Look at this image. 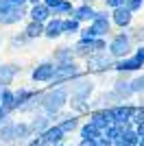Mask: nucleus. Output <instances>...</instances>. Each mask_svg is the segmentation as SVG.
Returning <instances> with one entry per match:
<instances>
[{"label": "nucleus", "mask_w": 144, "mask_h": 146, "mask_svg": "<svg viewBox=\"0 0 144 146\" xmlns=\"http://www.w3.org/2000/svg\"><path fill=\"white\" fill-rule=\"evenodd\" d=\"M63 37V18H50L44 24V39H48V42H57V39H61Z\"/></svg>", "instance_id": "obj_12"}, {"label": "nucleus", "mask_w": 144, "mask_h": 146, "mask_svg": "<svg viewBox=\"0 0 144 146\" xmlns=\"http://www.w3.org/2000/svg\"><path fill=\"white\" fill-rule=\"evenodd\" d=\"M142 68H144V66L135 59V57L129 55V57H125V59H116L114 72H116V74H133V72H140Z\"/></svg>", "instance_id": "obj_15"}, {"label": "nucleus", "mask_w": 144, "mask_h": 146, "mask_svg": "<svg viewBox=\"0 0 144 146\" xmlns=\"http://www.w3.org/2000/svg\"><path fill=\"white\" fill-rule=\"evenodd\" d=\"M0 48H2V35H0Z\"/></svg>", "instance_id": "obj_42"}, {"label": "nucleus", "mask_w": 144, "mask_h": 146, "mask_svg": "<svg viewBox=\"0 0 144 146\" xmlns=\"http://www.w3.org/2000/svg\"><path fill=\"white\" fill-rule=\"evenodd\" d=\"M13 7H29V0H11Z\"/></svg>", "instance_id": "obj_38"}, {"label": "nucleus", "mask_w": 144, "mask_h": 146, "mask_svg": "<svg viewBox=\"0 0 144 146\" xmlns=\"http://www.w3.org/2000/svg\"><path fill=\"white\" fill-rule=\"evenodd\" d=\"M133 50H135V44H133L131 35H129L127 31H120V33L109 37L107 52L114 57V59H125V57L133 55Z\"/></svg>", "instance_id": "obj_3"}, {"label": "nucleus", "mask_w": 144, "mask_h": 146, "mask_svg": "<svg viewBox=\"0 0 144 146\" xmlns=\"http://www.w3.org/2000/svg\"><path fill=\"white\" fill-rule=\"evenodd\" d=\"M7 118H9V111H7L5 107H2V105H0V124H2V122H5Z\"/></svg>", "instance_id": "obj_37"}, {"label": "nucleus", "mask_w": 144, "mask_h": 146, "mask_svg": "<svg viewBox=\"0 0 144 146\" xmlns=\"http://www.w3.org/2000/svg\"><path fill=\"white\" fill-rule=\"evenodd\" d=\"M39 2H44V0H29V7L31 5H39Z\"/></svg>", "instance_id": "obj_41"}, {"label": "nucleus", "mask_w": 144, "mask_h": 146, "mask_svg": "<svg viewBox=\"0 0 144 146\" xmlns=\"http://www.w3.org/2000/svg\"><path fill=\"white\" fill-rule=\"evenodd\" d=\"M0 142H2V144L15 142V122H13L11 118H7V120L0 124Z\"/></svg>", "instance_id": "obj_23"}, {"label": "nucleus", "mask_w": 144, "mask_h": 146, "mask_svg": "<svg viewBox=\"0 0 144 146\" xmlns=\"http://www.w3.org/2000/svg\"><path fill=\"white\" fill-rule=\"evenodd\" d=\"M0 92H2V85H0Z\"/></svg>", "instance_id": "obj_44"}, {"label": "nucleus", "mask_w": 144, "mask_h": 146, "mask_svg": "<svg viewBox=\"0 0 144 146\" xmlns=\"http://www.w3.org/2000/svg\"><path fill=\"white\" fill-rule=\"evenodd\" d=\"M125 7L129 9V11L138 13V11H142V9H144V0H127Z\"/></svg>", "instance_id": "obj_32"}, {"label": "nucleus", "mask_w": 144, "mask_h": 146, "mask_svg": "<svg viewBox=\"0 0 144 146\" xmlns=\"http://www.w3.org/2000/svg\"><path fill=\"white\" fill-rule=\"evenodd\" d=\"M37 105L46 116L55 118L57 113L66 109V105H70V85H59V87H48V90L37 92Z\"/></svg>", "instance_id": "obj_1"}, {"label": "nucleus", "mask_w": 144, "mask_h": 146, "mask_svg": "<svg viewBox=\"0 0 144 146\" xmlns=\"http://www.w3.org/2000/svg\"><path fill=\"white\" fill-rule=\"evenodd\" d=\"M96 9L94 5H90V2H81V5H77L74 7V11H72V18L74 20H79L81 24H90L92 20L96 18Z\"/></svg>", "instance_id": "obj_16"}, {"label": "nucleus", "mask_w": 144, "mask_h": 146, "mask_svg": "<svg viewBox=\"0 0 144 146\" xmlns=\"http://www.w3.org/2000/svg\"><path fill=\"white\" fill-rule=\"evenodd\" d=\"M133 57H135V59H138L140 63L144 66V44H142V46H135V50H133Z\"/></svg>", "instance_id": "obj_35"}, {"label": "nucleus", "mask_w": 144, "mask_h": 146, "mask_svg": "<svg viewBox=\"0 0 144 146\" xmlns=\"http://www.w3.org/2000/svg\"><path fill=\"white\" fill-rule=\"evenodd\" d=\"M144 122V105H135V111H133V118H131V124H140Z\"/></svg>", "instance_id": "obj_31"}, {"label": "nucleus", "mask_w": 144, "mask_h": 146, "mask_svg": "<svg viewBox=\"0 0 144 146\" xmlns=\"http://www.w3.org/2000/svg\"><path fill=\"white\" fill-rule=\"evenodd\" d=\"M37 137H39V144L42 146H57V144H61V142L66 140V133H63V129H61L59 124H50V127H48L42 135H37Z\"/></svg>", "instance_id": "obj_9"}, {"label": "nucleus", "mask_w": 144, "mask_h": 146, "mask_svg": "<svg viewBox=\"0 0 144 146\" xmlns=\"http://www.w3.org/2000/svg\"><path fill=\"white\" fill-rule=\"evenodd\" d=\"M79 135H81V140H92V142H96V140L103 135V131L96 127V124H92V122L87 120V122H83V124L79 127Z\"/></svg>", "instance_id": "obj_21"}, {"label": "nucleus", "mask_w": 144, "mask_h": 146, "mask_svg": "<svg viewBox=\"0 0 144 146\" xmlns=\"http://www.w3.org/2000/svg\"><path fill=\"white\" fill-rule=\"evenodd\" d=\"M94 94V79H90L87 74L79 76L70 83V105L77 103H87Z\"/></svg>", "instance_id": "obj_4"}, {"label": "nucleus", "mask_w": 144, "mask_h": 146, "mask_svg": "<svg viewBox=\"0 0 144 146\" xmlns=\"http://www.w3.org/2000/svg\"><path fill=\"white\" fill-rule=\"evenodd\" d=\"M50 120H53V118H50V116H46L44 111H42V113H37V111H35V113L31 116V129L35 131V135H42L44 131H46V129L50 127V124H53Z\"/></svg>", "instance_id": "obj_19"}, {"label": "nucleus", "mask_w": 144, "mask_h": 146, "mask_svg": "<svg viewBox=\"0 0 144 146\" xmlns=\"http://www.w3.org/2000/svg\"><path fill=\"white\" fill-rule=\"evenodd\" d=\"M74 0H61V5H57L53 9V15L55 18H68V15H72V11H74Z\"/></svg>", "instance_id": "obj_28"}, {"label": "nucleus", "mask_w": 144, "mask_h": 146, "mask_svg": "<svg viewBox=\"0 0 144 146\" xmlns=\"http://www.w3.org/2000/svg\"><path fill=\"white\" fill-rule=\"evenodd\" d=\"M50 59L55 63H66V61H74V48L72 46H57V48L50 52Z\"/></svg>", "instance_id": "obj_20"}, {"label": "nucleus", "mask_w": 144, "mask_h": 146, "mask_svg": "<svg viewBox=\"0 0 144 146\" xmlns=\"http://www.w3.org/2000/svg\"><path fill=\"white\" fill-rule=\"evenodd\" d=\"M0 105H2L9 113L18 109V103H15V90H11V87H2V92H0Z\"/></svg>", "instance_id": "obj_22"}, {"label": "nucleus", "mask_w": 144, "mask_h": 146, "mask_svg": "<svg viewBox=\"0 0 144 146\" xmlns=\"http://www.w3.org/2000/svg\"><path fill=\"white\" fill-rule=\"evenodd\" d=\"M133 111H135V105L131 103H120L111 107V113H114V122L116 124H131Z\"/></svg>", "instance_id": "obj_14"}, {"label": "nucleus", "mask_w": 144, "mask_h": 146, "mask_svg": "<svg viewBox=\"0 0 144 146\" xmlns=\"http://www.w3.org/2000/svg\"><path fill=\"white\" fill-rule=\"evenodd\" d=\"M85 68L79 63L77 59L74 61H66V63H57V70H55L53 81L48 83V87H59V85H70L74 79L83 76Z\"/></svg>", "instance_id": "obj_2"}, {"label": "nucleus", "mask_w": 144, "mask_h": 146, "mask_svg": "<svg viewBox=\"0 0 144 146\" xmlns=\"http://www.w3.org/2000/svg\"><path fill=\"white\" fill-rule=\"evenodd\" d=\"M35 98H37V90H31V87H20V90H15V103H18V107L31 103V100H35Z\"/></svg>", "instance_id": "obj_26"}, {"label": "nucleus", "mask_w": 144, "mask_h": 146, "mask_svg": "<svg viewBox=\"0 0 144 146\" xmlns=\"http://www.w3.org/2000/svg\"><path fill=\"white\" fill-rule=\"evenodd\" d=\"M127 33L131 35V39H133L135 46H142V44H144V24L131 26V29H127Z\"/></svg>", "instance_id": "obj_30"}, {"label": "nucleus", "mask_w": 144, "mask_h": 146, "mask_svg": "<svg viewBox=\"0 0 144 146\" xmlns=\"http://www.w3.org/2000/svg\"><path fill=\"white\" fill-rule=\"evenodd\" d=\"M33 42L24 31H20V33H13L9 39H7V48L11 50V52H15V50H22V48H26L29 44Z\"/></svg>", "instance_id": "obj_18"}, {"label": "nucleus", "mask_w": 144, "mask_h": 146, "mask_svg": "<svg viewBox=\"0 0 144 146\" xmlns=\"http://www.w3.org/2000/svg\"><path fill=\"white\" fill-rule=\"evenodd\" d=\"M22 20H29V7H13L9 13L0 15V26H15Z\"/></svg>", "instance_id": "obj_13"}, {"label": "nucleus", "mask_w": 144, "mask_h": 146, "mask_svg": "<svg viewBox=\"0 0 144 146\" xmlns=\"http://www.w3.org/2000/svg\"><path fill=\"white\" fill-rule=\"evenodd\" d=\"M129 127V124H109L107 129H105V131H103V135H105V137H109V140L111 142H116V140H120V137H122V133H125V129Z\"/></svg>", "instance_id": "obj_29"}, {"label": "nucleus", "mask_w": 144, "mask_h": 146, "mask_svg": "<svg viewBox=\"0 0 144 146\" xmlns=\"http://www.w3.org/2000/svg\"><path fill=\"white\" fill-rule=\"evenodd\" d=\"M44 5H46L48 9H50V11H53V9H55L57 5H61V0H44Z\"/></svg>", "instance_id": "obj_36"}, {"label": "nucleus", "mask_w": 144, "mask_h": 146, "mask_svg": "<svg viewBox=\"0 0 144 146\" xmlns=\"http://www.w3.org/2000/svg\"><path fill=\"white\" fill-rule=\"evenodd\" d=\"M55 124H59L61 129H63V133H74V131H79V127H81V118L77 116V113H57V116L53 118Z\"/></svg>", "instance_id": "obj_11"}, {"label": "nucleus", "mask_w": 144, "mask_h": 146, "mask_svg": "<svg viewBox=\"0 0 144 146\" xmlns=\"http://www.w3.org/2000/svg\"><path fill=\"white\" fill-rule=\"evenodd\" d=\"M13 9L11 0H0V15H5V13H9Z\"/></svg>", "instance_id": "obj_34"}, {"label": "nucleus", "mask_w": 144, "mask_h": 146, "mask_svg": "<svg viewBox=\"0 0 144 146\" xmlns=\"http://www.w3.org/2000/svg\"><path fill=\"white\" fill-rule=\"evenodd\" d=\"M114 63L116 59L105 50V52H94L92 57H87L83 68H85V74H107V72H114Z\"/></svg>", "instance_id": "obj_5"}, {"label": "nucleus", "mask_w": 144, "mask_h": 146, "mask_svg": "<svg viewBox=\"0 0 144 146\" xmlns=\"http://www.w3.org/2000/svg\"><path fill=\"white\" fill-rule=\"evenodd\" d=\"M90 122L105 131L109 124H114V113H111V107H98V109L90 111Z\"/></svg>", "instance_id": "obj_10"}, {"label": "nucleus", "mask_w": 144, "mask_h": 146, "mask_svg": "<svg viewBox=\"0 0 144 146\" xmlns=\"http://www.w3.org/2000/svg\"><path fill=\"white\" fill-rule=\"evenodd\" d=\"M133 18H135V13L129 11L127 7H118V9L111 11V24H114L116 29H120V31L131 29L133 26Z\"/></svg>", "instance_id": "obj_8"}, {"label": "nucleus", "mask_w": 144, "mask_h": 146, "mask_svg": "<svg viewBox=\"0 0 144 146\" xmlns=\"http://www.w3.org/2000/svg\"><path fill=\"white\" fill-rule=\"evenodd\" d=\"M127 0H103V7L105 9H109V11H114V9H118V7H125Z\"/></svg>", "instance_id": "obj_33"}, {"label": "nucleus", "mask_w": 144, "mask_h": 146, "mask_svg": "<svg viewBox=\"0 0 144 146\" xmlns=\"http://www.w3.org/2000/svg\"><path fill=\"white\" fill-rule=\"evenodd\" d=\"M0 144H2V142H0Z\"/></svg>", "instance_id": "obj_45"}, {"label": "nucleus", "mask_w": 144, "mask_h": 146, "mask_svg": "<svg viewBox=\"0 0 144 146\" xmlns=\"http://www.w3.org/2000/svg\"><path fill=\"white\" fill-rule=\"evenodd\" d=\"M77 146H96V142H92V140H81Z\"/></svg>", "instance_id": "obj_40"}, {"label": "nucleus", "mask_w": 144, "mask_h": 146, "mask_svg": "<svg viewBox=\"0 0 144 146\" xmlns=\"http://www.w3.org/2000/svg\"><path fill=\"white\" fill-rule=\"evenodd\" d=\"M55 70H57V63L53 59H44L31 70V81L33 83H46L48 85L55 76Z\"/></svg>", "instance_id": "obj_6"}, {"label": "nucleus", "mask_w": 144, "mask_h": 146, "mask_svg": "<svg viewBox=\"0 0 144 146\" xmlns=\"http://www.w3.org/2000/svg\"><path fill=\"white\" fill-rule=\"evenodd\" d=\"M135 131H138V135H140V137H144V122L135 124Z\"/></svg>", "instance_id": "obj_39"}, {"label": "nucleus", "mask_w": 144, "mask_h": 146, "mask_svg": "<svg viewBox=\"0 0 144 146\" xmlns=\"http://www.w3.org/2000/svg\"><path fill=\"white\" fill-rule=\"evenodd\" d=\"M20 74H22V66L20 63H15V61H2L0 63V85L9 87Z\"/></svg>", "instance_id": "obj_7"}, {"label": "nucleus", "mask_w": 144, "mask_h": 146, "mask_svg": "<svg viewBox=\"0 0 144 146\" xmlns=\"http://www.w3.org/2000/svg\"><path fill=\"white\" fill-rule=\"evenodd\" d=\"M57 146H66V144H63V142H61V144H57Z\"/></svg>", "instance_id": "obj_43"}, {"label": "nucleus", "mask_w": 144, "mask_h": 146, "mask_svg": "<svg viewBox=\"0 0 144 146\" xmlns=\"http://www.w3.org/2000/svg\"><path fill=\"white\" fill-rule=\"evenodd\" d=\"M22 31L33 39V42H37V39L44 37V24L42 22H35V20H26V24H24Z\"/></svg>", "instance_id": "obj_25"}, {"label": "nucleus", "mask_w": 144, "mask_h": 146, "mask_svg": "<svg viewBox=\"0 0 144 146\" xmlns=\"http://www.w3.org/2000/svg\"><path fill=\"white\" fill-rule=\"evenodd\" d=\"M35 137V131L31 129V122H15V142H26Z\"/></svg>", "instance_id": "obj_24"}, {"label": "nucleus", "mask_w": 144, "mask_h": 146, "mask_svg": "<svg viewBox=\"0 0 144 146\" xmlns=\"http://www.w3.org/2000/svg\"><path fill=\"white\" fill-rule=\"evenodd\" d=\"M81 29H83V24H81L79 20H74L72 15L63 18V37H72V35H79V33H81Z\"/></svg>", "instance_id": "obj_27"}, {"label": "nucleus", "mask_w": 144, "mask_h": 146, "mask_svg": "<svg viewBox=\"0 0 144 146\" xmlns=\"http://www.w3.org/2000/svg\"><path fill=\"white\" fill-rule=\"evenodd\" d=\"M50 18H53V11H50V9H48L44 2H39V5H31V7H29V20H35V22L46 24Z\"/></svg>", "instance_id": "obj_17"}]
</instances>
